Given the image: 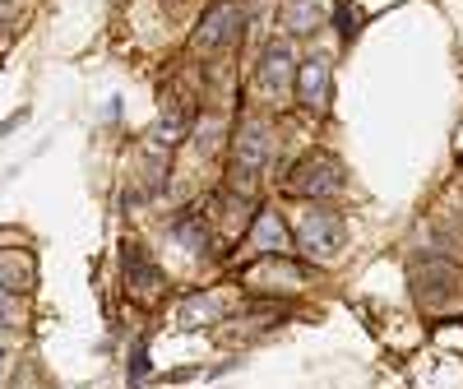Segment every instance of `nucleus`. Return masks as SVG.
Returning <instances> with one entry per match:
<instances>
[{
  "mask_svg": "<svg viewBox=\"0 0 463 389\" xmlns=\"http://www.w3.org/2000/svg\"><path fill=\"white\" fill-rule=\"evenodd\" d=\"M246 283H250L255 292H279V283L301 288V269L288 264V260H279V251H274V255H260V264L246 269Z\"/></svg>",
  "mask_w": 463,
  "mask_h": 389,
  "instance_id": "obj_8",
  "label": "nucleus"
},
{
  "mask_svg": "<svg viewBox=\"0 0 463 389\" xmlns=\"http://www.w3.org/2000/svg\"><path fill=\"white\" fill-rule=\"evenodd\" d=\"M297 61H292V47L288 43H274L264 52V61H260V84H264V93H274V98H283L288 89H292V70Z\"/></svg>",
  "mask_w": 463,
  "mask_h": 389,
  "instance_id": "obj_9",
  "label": "nucleus"
},
{
  "mask_svg": "<svg viewBox=\"0 0 463 389\" xmlns=\"http://www.w3.org/2000/svg\"><path fill=\"white\" fill-rule=\"evenodd\" d=\"M288 190L311 194V200L338 194V190H343V163L329 158V153H311V158H301V163L288 172Z\"/></svg>",
  "mask_w": 463,
  "mask_h": 389,
  "instance_id": "obj_4",
  "label": "nucleus"
},
{
  "mask_svg": "<svg viewBox=\"0 0 463 389\" xmlns=\"http://www.w3.org/2000/svg\"><path fill=\"white\" fill-rule=\"evenodd\" d=\"M19 320H24V310H19L14 292H10V288H0V325H5V329H14Z\"/></svg>",
  "mask_w": 463,
  "mask_h": 389,
  "instance_id": "obj_15",
  "label": "nucleus"
},
{
  "mask_svg": "<svg viewBox=\"0 0 463 389\" xmlns=\"http://www.w3.org/2000/svg\"><path fill=\"white\" fill-rule=\"evenodd\" d=\"M139 375H148V353H144V347L135 353V366H130V380H139Z\"/></svg>",
  "mask_w": 463,
  "mask_h": 389,
  "instance_id": "obj_17",
  "label": "nucleus"
},
{
  "mask_svg": "<svg viewBox=\"0 0 463 389\" xmlns=\"http://www.w3.org/2000/svg\"><path fill=\"white\" fill-rule=\"evenodd\" d=\"M246 14L237 0H213V5L204 10V19L195 24V47L200 52H222L227 43H237V33H241Z\"/></svg>",
  "mask_w": 463,
  "mask_h": 389,
  "instance_id": "obj_5",
  "label": "nucleus"
},
{
  "mask_svg": "<svg viewBox=\"0 0 463 389\" xmlns=\"http://www.w3.org/2000/svg\"><path fill=\"white\" fill-rule=\"evenodd\" d=\"M222 316V306L213 301V297H204V292H195V297H185L181 301V310H176V320H181V329H200V325H213Z\"/></svg>",
  "mask_w": 463,
  "mask_h": 389,
  "instance_id": "obj_12",
  "label": "nucleus"
},
{
  "mask_svg": "<svg viewBox=\"0 0 463 389\" xmlns=\"http://www.w3.org/2000/svg\"><path fill=\"white\" fill-rule=\"evenodd\" d=\"M343 246V218L334 209H301L297 213V251L301 255H311V260H334Z\"/></svg>",
  "mask_w": 463,
  "mask_h": 389,
  "instance_id": "obj_2",
  "label": "nucleus"
},
{
  "mask_svg": "<svg viewBox=\"0 0 463 389\" xmlns=\"http://www.w3.org/2000/svg\"><path fill=\"white\" fill-rule=\"evenodd\" d=\"M292 80H297V98H301L306 111H325L329 107L334 84H329V65L325 61H301Z\"/></svg>",
  "mask_w": 463,
  "mask_h": 389,
  "instance_id": "obj_7",
  "label": "nucleus"
},
{
  "mask_svg": "<svg viewBox=\"0 0 463 389\" xmlns=\"http://www.w3.org/2000/svg\"><path fill=\"white\" fill-rule=\"evenodd\" d=\"M250 246L260 251V255H283V246H288V227H283V218L274 213V209H260L255 213V227H250Z\"/></svg>",
  "mask_w": 463,
  "mask_h": 389,
  "instance_id": "obj_11",
  "label": "nucleus"
},
{
  "mask_svg": "<svg viewBox=\"0 0 463 389\" xmlns=\"http://www.w3.org/2000/svg\"><path fill=\"white\" fill-rule=\"evenodd\" d=\"M412 288H417V301L427 306L431 316H463V274L454 264H440V260L417 264Z\"/></svg>",
  "mask_w": 463,
  "mask_h": 389,
  "instance_id": "obj_1",
  "label": "nucleus"
},
{
  "mask_svg": "<svg viewBox=\"0 0 463 389\" xmlns=\"http://www.w3.org/2000/svg\"><path fill=\"white\" fill-rule=\"evenodd\" d=\"M353 33H357V14L347 10V5H338V37L347 43V37H353Z\"/></svg>",
  "mask_w": 463,
  "mask_h": 389,
  "instance_id": "obj_16",
  "label": "nucleus"
},
{
  "mask_svg": "<svg viewBox=\"0 0 463 389\" xmlns=\"http://www.w3.org/2000/svg\"><path fill=\"white\" fill-rule=\"evenodd\" d=\"M37 283V264L28 251H0V288H10L14 297Z\"/></svg>",
  "mask_w": 463,
  "mask_h": 389,
  "instance_id": "obj_10",
  "label": "nucleus"
},
{
  "mask_svg": "<svg viewBox=\"0 0 463 389\" xmlns=\"http://www.w3.org/2000/svg\"><path fill=\"white\" fill-rule=\"evenodd\" d=\"M316 24H320V10H316V0H288L283 5V28L288 33H316Z\"/></svg>",
  "mask_w": 463,
  "mask_h": 389,
  "instance_id": "obj_13",
  "label": "nucleus"
},
{
  "mask_svg": "<svg viewBox=\"0 0 463 389\" xmlns=\"http://www.w3.org/2000/svg\"><path fill=\"white\" fill-rule=\"evenodd\" d=\"M126 288H130V297L135 301H158L163 292H167V274L158 264H153L139 246H126Z\"/></svg>",
  "mask_w": 463,
  "mask_h": 389,
  "instance_id": "obj_6",
  "label": "nucleus"
},
{
  "mask_svg": "<svg viewBox=\"0 0 463 389\" xmlns=\"http://www.w3.org/2000/svg\"><path fill=\"white\" fill-rule=\"evenodd\" d=\"M269 148H274V130H269V121H241L237 139H232V190H241L269 163Z\"/></svg>",
  "mask_w": 463,
  "mask_h": 389,
  "instance_id": "obj_3",
  "label": "nucleus"
},
{
  "mask_svg": "<svg viewBox=\"0 0 463 389\" xmlns=\"http://www.w3.org/2000/svg\"><path fill=\"white\" fill-rule=\"evenodd\" d=\"M172 237H181L190 251H204V246H209V223L195 218V213H181V218L172 223Z\"/></svg>",
  "mask_w": 463,
  "mask_h": 389,
  "instance_id": "obj_14",
  "label": "nucleus"
},
{
  "mask_svg": "<svg viewBox=\"0 0 463 389\" xmlns=\"http://www.w3.org/2000/svg\"><path fill=\"white\" fill-rule=\"evenodd\" d=\"M0 362H5V353H0Z\"/></svg>",
  "mask_w": 463,
  "mask_h": 389,
  "instance_id": "obj_18",
  "label": "nucleus"
}]
</instances>
